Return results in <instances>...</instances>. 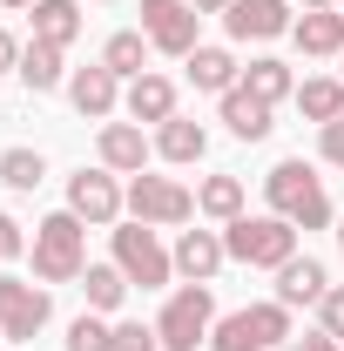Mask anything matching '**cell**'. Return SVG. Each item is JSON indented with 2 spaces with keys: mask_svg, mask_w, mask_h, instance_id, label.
Instances as JSON below:
<instances>
[{
  "mask_svg": "<svg viewBox=\"0 0 344 351\" xmlns=\"http://www.w3.org/2000/svg\"><path fill=\"white\" fill-rule=\"evenodd\" d=\"M263 196H270V217L297 223V230H324V223H331V196H324V176L310 169L304 156H284L277 169L263 176Z\"/></svg>",
  "mask_w": 344,
  "mask_h": 351,
  "instance_id": "cell-1",
  "label": "cell"
},
{
  "mask_svg": "<svg viewBox=\"0 0 344 351\" xmlns=\"http://www.w3.org/2000/svg\"><path fill=\"white\" fill-rule=\"evenodd\" d=\"M88 270V223L75 210H54L34 223V284H82Z\"/></svg>",
  "mask_w": 344,
  "mask_h": 351,
  "instance_id": "cell-2",
  "label": "cell"
},
{
  "mask_svg": "<svg viewBox=\"0 0 344 351\" xmlns=\"http://www.w3.org/2000/svg\"><path fill=\"white\" fill-rule=\"evenodd\" d=\"M223 250H230V263H250V270H284L297 257V223L236 217V223H223Z\"/></svg>",
  "mask_w": 344,
  "mask_h": 351,
  "instance_id": "cell-3",
  "label": "cell"
},
{
  "mask_svg": "<svg viewBox=\"0 0 344 351\" xmlns=\"http://www.w3.org/2000/svg\"><path fill=\"white\" fill-rule=\"evenodd\" d=\"M297 331H291V304H243L230 311V317H216L210 331V351H270V345H291Z\"/></svg>",
  "mask_w": 344,
  "mask_h": 351,
  "instance_id": "cell-4",
  "label": "cell"
},
{
  "mask_svg": "<svg viewBox=\"0 0 344 351\" xmlns=\"http://www.w3.org/2000/svg\"><path fill=\"white\" fill-rule=\"evenodd\" d=\"M122 203H129L135 223H149V230H182V223L196 217V196L182 189V182H169V176H129V189H122Z\"/></svg>",
  "mask_w": 344,
  "mask_h": 351,
  "instance_id": "cell-5",
  "label": "cell"
},
{
  "mask_svg": "<svg viewBox=\"0 0 344 351\" xmlns=\"http://www.w3.org/2000/svg\"><path fill=\"white\" fill-rule=\"evenodd\" d=\"M108 243H115L122 277H129V284H142V291H162V284L175 277V257L156 243V230H149V223H135V217L115 223V230H108Z\"/></svg>",
  "mask_w": 344,
  "mask_h": 351,
  "instance_id": "cell-6",
  "label": "cell"
},
{
  "mask_svg": "<svg viewBox=\"0 0 344 351\" xmlns=\"http://www.w3.org/2000/svg\"><path fill=\"white\" fill-rule=\"evenodd\" d=\"M47 317H54V298H47V284L0 270V338H14V345H34V338L47 331Z\"/></svg>",
  "mask_w": 344,
  "mask_h": 351,
  "instance_id": "cell-7",
  "label": "cell"
},
{
  "mask_svg": "<svg viewBox=\"0 0 344 351\" xmlns=\"http://www.w3.org/2000/svg\"><path fill=\"white\" fill-rule=\"evenodd\" d=\"M156 331H162V351H196V345H210V331H216V298H210V284H182L169 304H162Z\"/></svg>",
  "mask_w": 344,
  "mask_h": 351,
  "instance_id": "cell-8",
  "label": "cell"
},
{
  "mask_svg": "<svg viewBox=\"0 0 344 351\" xmlns=\"http://www.w3.org/2000/svg\"><path fill=\"white\" fill-rule=\"evenodd\" d=\"M196 27H203V14L189 7V0H142V34L156 54H175V61H189L196 54Z\"/></svg>",
  "mask_w": 344,
  "mask_h": 351,
  "instance_id": "cell-9",
  "label": "cell"
},
{
  "mask_svg": "<svg viewBox=\"0 0 344 351\" xmlns=\"http://www.w3.org/2000/svg\"><path fill=\"white\" fill-rule=\"evenodd\" d=\"M68 210L88 223V230H115L122 223V182H115V169H75L68 176Z\"/></svg>",
  "mask_w": 344,
  "mask_h": 351,
  "instance_id": "cell-10",
  "label": "cell"
},
{
  "mask_svg": "<svg viewBox=\"0 0 344 351\" xmlns=\"http://www.w3.org/2000/svg\"><path fill=\"white\" fill-rule=\"evenodd\" d=\"M223 27H230V41H277L297 21H291V0H230Z\"/></svg>",
  "mask_w": 344,
  "mask_h": 351,
  "instance_id": "cell-11",
  "label": "cell"
},
{
  "mask_svg": "<svg viewBox=\"0 0 344 351\" xmlns=\"http://www.w3.org/2000/svg\"><path fill=\"white\" fill-rule=\"evenodd\" d=\"M68 101H75V115L82 122H108L115 115V101H122V75H108L101 61H88L68 75Z\"/></svg>",
  "mask_w": 344,
  "mask_h": 351,
  "instance_id": "cell-12",
  "label": "cell"
},
{
  "mask_svg": "<svg viewBox=\"0 0 344 351\" xmlns=\"http://www.w3.org/2000/svg\"><path fill=\"white\" fill-rule=\"evenodd\" d=\"M175 277H189V284H216V270L230 263L223 250V230H175Z\"/></svg>",
  "mask_w": 344,
  "mask_h": 351,
  "instance_id": "cell-13",
  "label": "cell"
},
{
  "mask_svg": "<svg viewBox=\"0 0 344 351\" xmlns=\"http://www.w3.org/2000/svg\"><path fill=\"white\" fill-rule=\"evenodd\" d=\"M101 169H115V176H142L149 169V156H156V142L142 135V122H101Z\"/></svg>",
  "mask_w": 344,
  "mask_h": 351,
  "instance_id": "cell-14",
  "label": "cell"
},
{
  "mask_svg": "<svg viewBox=\"0 0 344 351\" xmlns=\"http://www.w3.org/2000/svg\"><path fill=\"white\" fill-rule=\"evenodd\" d=\"M304 61H338L344 54V7H310L297 27H291Z\"/></svg>",
  "mask_w": 344,
  "mask_h": 351,
  "instance_id": "cell-15",
  "label": "cell"
},
{
  "mask_svg": "<svg viewBox=\"0 0 344 351\" xmlns=\"http://www.w3.org/2000/svg\"><path fill=\"white\" fill-rule=\"evenodd\" d=\"M27 41H47V47H75L82 41V0H34L27 7Z\"/></svg>",
  "mask_w": 344,
  "mask_h": 351,
  "instance_id": "cell-16",
  "label": "cell"
},
{
  "mask_svg": "<svg viewBox=\"0 0 344 351\" xmlns=\"http://www.w3.org/2000/svg\"><path fill=\"white\" fill-rule=\"evenodd\" d=\"M122 108H129V122H156V129H162V122L175 115V82L149 68V75H135V82H129Z\"/></svg>",
  "mask_w": 344,
  "mask_h": 351,
  "instance_id": "cell-17",
  "label": "cell"
},
{
  "mask_svg": "<svg viewBox=\"0 0 344 351\" xmlns=\"http://www.w3.org/2000/svg\"><path fill=\"white\" fill-rule=\"evenodd\" d=\"M324 291H331V270L317 257H291L284 270H277V304H324Z\"/></svg>",
  "mask_w": 344,
  "mask_h": 351,
  "instance_id": "cell-18",
  "label": "cell"
},
{
  "mask_svg": "<svg viewBox=\"0 0 344 351\" xmlns=\"http://www.w3.org/2000/svg\"><path fill=\"white\" fill-rule=\"evenodd\" d=\"M270 115H277V108H270V101H257V95H250L243 82H236L230 95H223V129L236 135V142H263V135L277 129Z\"/></svg>",
  "mask_w": 344,
  "mask_h": 351,
  "instance_id": "cell-19",
  "label": "cell"
},
{
  "mask_svg": "<svg viewBox=\"0 0 344 351\" xmlns=\"http://www.w3.org/2000/svg\"><path fill=\"white\" fill-rule=\"evenodd\" d=\"M156 156L175 162V169H189V162H203V156H210V129H203V122H189V115H169V122L156 129Z\"/></svg>",
  "mask_w": 344,
  "mask_h": 351,
  "instance_id": "cell-20",
  "label": "cell"
},
{
  "mask_svg": "<svg viewBox=\"0 0 344 351\" xmlns=\"http://www.w3.org/2000/svg\"><path fill=\"white\" fill-rule=\"evenodd\" d=\"M27 95H54V88L68 82V47H47V41H27L21 47V68H14Z\"/></svg>",
  "mask_w": 344,
  "mask_h": 351,
  "instance_id": "cell-21",
  "label": "cell"
},
{
  "mask_svg": "<svg viewBox=\"0 0 344 351\" xmlns=\"http://www.w3.org/2000/svg\"><path fill=\"white\" fill-rule=\"evenodd\" d=\"M182 68H189V82L203 88V95H230V88L243 82V61H236L230 47H196Z\"/></svg>",
  "mask_w": 344,
  "mask_h": 351,
  "instance_id": "cell-22",
  "label": "cell"
},
{
  "mask_svg": "<svg viewBox=\"0 0 344 351\" xmlns=\"http://www.w3.org/2000/svg\"><path fill=\"white\" fill-rule=\"evenodd\" d=\"M291 101H297L304 122H317V129H324V122H338V115H344V82H338V75H310V82H297Z\"/></svg>",
  "mask_w": 344,
  "mask_h": 351,
  "instance_id": "cell-23",
  "label": "cell"
},
{
  "mask_svg": "<svg viewBox=\"0 0 344 351\" xmlns=\"http://www.w3.org/2000/svg\"><path fill=\"white\" fill-rule=\"evenodd\" d=\"M196 217L236 223L243 217V176H203V182H196Z\"/></svg>",
  "mask_w": 344,
  "mask_h": 351,
  "instance_id": "cell-24",
  "label": "cell"
},
{
  "mask_svg": "<svg viewBox=\"0 0 344 351\" xmlns=\"http://www.w3.org/2000/svg\"><path fill=\"white\" fill-rule=\"evenodd\" d=\"M149 34L142 27H122V34H108V47H101V68L108 75H122V82H135V75H149Z\"/></svg>",
  "mask_w": 344,
  "mask_h": 351,
  "instance_id": "cell-25",
  "label": "cell"
},
{
  "mask_svg": "<svg viewBox=\"0 0 344 351\" xmlns=\"http://www.w3.org/2000/svg\"><path fill=\"white\" fill-rule=\"evenodd\" d=\"M243 88H250L257 101H270V108H277V101H291V95H297V75H291V61H277V54H257V61L243 68Z\"/></svg>",
  "mask_w": 344,
  "mask_h": 351,
  "instance_id": "cell-26",
  "label": "cell"
},
{
  "mask_svg": "<svg viewBox=\"0 0 344 351\" xmlns=\"http://www.w3.org/2000/svg\"><path fill=\"white\" fill-rule=\"evenodd\" d=\"M82 298H88V311H122V298H129V277H122V263L108 257V263H88L82 270Z\"/></svg>",
  "mask_w": 344,
  "mask_h": 351,
  "instance_id": "cell-27",
  "label": "cell"
},
{
  "mask_svg": "<svg viewBox=\"0 0 344 351\" xmlns=\"http://www.w3.org/2000/svg\"><path fill=\"white\" fill-rule=\"evenodd\" d=\"M0 182H7V189H41L47 182V156L41 149H0Z\"/></svg>",
  "mask_w": 344,
  "mask_h": 351,
  "instance_id": "cell-28",
  "label": "cell"
},
{
  "mask_svg": "<svg viewBox=\"0 0 344 351\" xmlns=\"http://www.w3.org/2000/svg\"><path fill=\"white\" fill-rule=\"evenodd\" d=\"M68 351H115V324H101V311H82L68 324Z\"/></svg>",
  "mask_w": 344,
  "mask_h": 351,
  "instance_id": "cell-29",
  "label": "cell"
},
{
  "mask_svg": "<svg viewBox=\"0 0 344 351\" xmlns=\"http://www.w3.org/2000/svg\"><path fill=\"white\" fill-rule=\"evenodd\" d=\"M115 351H162V331L142 324V317H129V324H115Z\"/></svg>",
  "mask_w": 344,
  "mask_h": 351,
  "instance_id": "cell-30",
  "label": "cell"
},
{
  "mask_svg": "<svg viewBox=\"0 0 344 351\" xmlns=\"http://www.w3.org/2000/svg\"><path fill=\"white\" fill-rule=\"evenodd\" d=\"M317 331H331V338L344 345V284L324 291V304H317Z\"/></svg>",
  "mask_w": 344,
  "mask_h": 351,
  "instance_id": "cell-31",
  "label": "cell"
},
{
  "mask_svg": "<svg viewBox=\"0 0 344 351\" xmlns=\"http://www.w3.org/2000/svg\"><path fill=\"white\" fill-rule=\"evenodd\" d=\"M317 156H324L331 169H344V115H338V122H324V129H317Z\"/></svg>",
  "mask_w": 344,
  "mask_h": 351,
  "instance_id": "cell-32",
  "label": "cell"
},
{
  "mask_svg": "<svg viewBox=\"0 0 344 351\" xmlns=\"http://www.w3.org/2000/svg\"><path fill=\"white\" fill-rule=\"evenodd\" d=\"M21 250H27V237H21V223H14L7 210H0V263H14Z\"/></svg>",
  "mask_w": 344,
  "mask_h": 351,
  "instance_id": "cell-33",
  "label": "cell"
},
{
  "mask_svg": "<svg viewBox=\"0 0 344 351\" xmlns=\"http://www.w3.org/2000/svg\"><path fill=\"white\" fill-rule=\"evenodd\" d=\"M291 351H344L331 331H304V338H291Z\"/></svg>",
  "mask_w": 344,
  "mask_h": 351,
  "instance_id": "cell-34",
  "label": "cell"
},
{
  "mask_svg": "<svg viewBox=\"0 0 344 351\" xmlns=\"http://www.w3.org/2000/svg\"><path fill=\"white\" fill-rule=\"evenodd\" d=\"M21 47H27V41H14V34L0 27V75H7V68H21Z\"/></svg>",
  "mask_w": 344,
  "mask_h": 351,
  "instance_id": "cell-35",
  "label": "cell"
},
{
  "mask_svg": "<svg viewBox=\"0 0 344 351\" xmlns=\"http://www.w3.org/2000/svg\"><path fill=\"white\" fill-rule=\"evenodd\" d=\"M189 7H196V14H223L230 0H189Z\"/></svg>",
  "mask_w": 344,
  "mask_h": 351,
  "instance_id": "cell-36",
  "label": "cell"
},
{
  "mask_svg": "<svg viewBox=\"0 0 344 351\" xmlns=\"http://www.w3.org/2000/svg\"><path fill=\"white\" fill-rule=\"evenodd\" d=\"M297 7H304V14H310V7H338V0H297Z\"/></svg>",
  "mask_w": 344,
  "mask_h": 351,
  "instance_id": "cell-37",
  "label": "cell"
},
{
  "mask_svg": "<svg viewBox=\"0 0 344 351\" xmlns=\"http://www.w3.org/2000/svg\"><path fill=\"white\" fill-rule=\"evenodd\" d=\"M0 7H34V0H0Z\"/></svg>",
  "mask_w": 344,
  "mask_h": 351,
  "instance_id": "cell-38",
  "label": "cell"
},
{
  "mask_svg": "<svg viewBox=\"0 0 344 351\" xmlns=\"http://www.w3.org/2000/svg\"><path fill=\"white\" fill-rule=\"evenodd\" d=\"M338 82H344V54H338Z\"/></svg>",
  "mask_w": 344,
  "mask_h": 351,
  "instance_id": "cell-39",
  "label": "cell"
},
{
  "mask_svg": "<svg viewBox=\"0 0 344 351\" xmlns=\"http://www.w3.org/2000/svg\"><path fill=\"white\" fill-rule=\"evenodd\" d=\"M338 250H344V223H338Z\"/></svg>",
  "mask_w": 344,
  "mask_h": 351,
  "instance_id": "cell-40",
  "label": "cell"
},
{
  "mask_svg": "<svg viewBox=\"0 0 344 351\" xmlns=\"http://www.w3.org/2000/svg\"><path fill=\"white\" fill-rule=\"evenodd\" d=\"M338 7H344V0H338Z\"/></svg>",
  "mask_w": 344,
  "mask_h": 351,
  "instance_id": "cell-41",
  "label": "cell"
}]
</instances>
